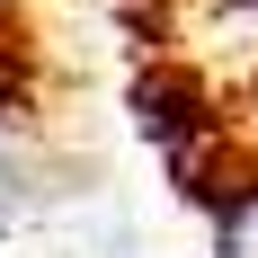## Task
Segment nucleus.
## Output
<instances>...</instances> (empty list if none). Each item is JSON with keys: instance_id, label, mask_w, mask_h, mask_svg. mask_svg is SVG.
Returning a JSON list of instances; mask_svg holds the SVG:
<instances>
[{"instance_id": "obj_1", "label": "nucleus", "mask_w": 258, "mask_h": 258, "mask_svg": "<svg viewBox=\"0 0 258 258\" xmlns=\"http://www.w3.org/2000/svg\"><path fill=\"white\" fill-rule=\"evenodd\" d=\"M214 258H258V178H240L214 205Z\"/></svg>"}]
</instances>
